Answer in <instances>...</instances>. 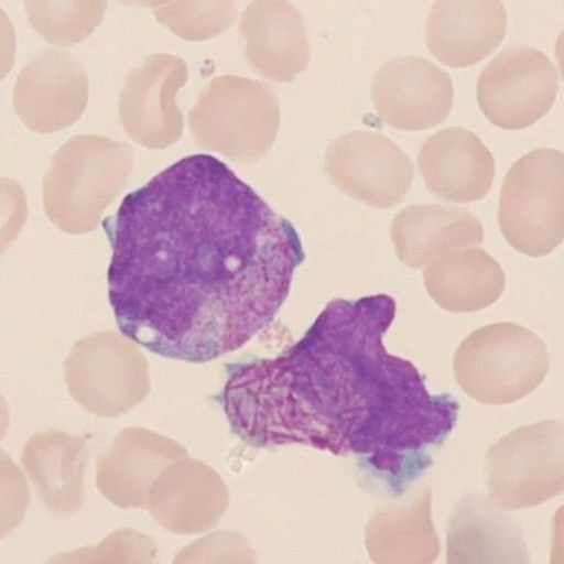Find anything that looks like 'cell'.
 <instances>
[{
  "mask_svg": "<svg viewBox=\"0 0 564 564\" xmlns=\"http://www.w3.org/2000/svg\"><path fill=\"white\" fill-rule=\"evenodd\" d=\"M110 306L151 354L206 364L276 317L306 253L294 227L223 161L182 159L104 223Z\"/></svg>",
  "mask_w": 564,
  "mask_h": 564,
  "instance_id": "6da1fadb",
  "label": "cell"
},
{
  "mask_svg": "<svg viewBox=\"0 0 564 564\" xmlns=\"http://www.w3.org/2000/svg\"><path fill=\"white\" fill-rule=\"evenodd\" d=\"M395 316L387 294L335 299L285 352L234 367L221 402L235 435L256 448L357 457L404 495L454 431L459 404L430 394L412 362L387 352Z\"/></svg>",
  "mask_w": 564,
  "mask_h": 564,
  "instance_id": "7a4b0ae2",
  "label": "cell"
},
{
  "mask_svg": "<svg viewBox=\"0 0 564 564\" xmlns=\"http://www.w3.org/2000/svg\"><path fill=\"white\" fill-rule=\"evenodd\" d=\"M550 370L547 345L532 330L497 323L470 333L458 346L454 372L471 399L511 404L532 394Z\"/></svg>",
  "mask_w": 564,
  "mask_h": 564,
  "instance_id": "3957f363",
  "label": "cell"
},
{
  "mask_svg": "<svg viewBox=\"0 0 564 564\" xmlns=\"http://www.w3.org/2000/svg\"><path fill=\"white\" fill-rule=\"evenodd\" d=\"M563 153L539 149L518 160L501 189L498 225L506 241L534 258L563 241Z\"/></svg>",
  "mask_w": 564,
  "mask_h": 564,
  "instance_id": "277c9868",
  "label": "cell"
},
{
  "mask_svg": "<svg viewBox=\"0 0 564 564\" xmlns=\"http://www.w3.org/2000/svg\"><path fill=\"white\" fill-rule=\"evenodd\" d=\"M280 119L279 99L271 86L237 76L216 78L189 115L200 145L247 156L271 149Z\"/></svg>",
  "mask_w": 564,
  "mask_h": 564,
  "instance_id": "5b68a950",
  "label": "cell"
},
{
  "mask_svg": "<svg viewBox=\"0 0 564 564\" xmlns=\"http://www.w3.org/2000/svg\"><path fill=\"white\" fill-rule=\"evenodd\" d=\"M490 499L505 511L538 507L563 492V424L520 426L487 456Z\"/></svg>",
  "mask_w": 564,
  "mask_h": 564,
  "instance_id": "8992f818",
  "label": "cell"
},
{
  "mask_svg": "<svg viewBox=\"0 0 564 564\" xmlns=\"http://www.w3.org/2000/svg\"><path fill=\"white\" fill-rule=\"evenodd\" d=\"M558 93V72L535 48L512 47L497 56L477 80V102L495 126L525 129L553 107Z\"/></svg>",
  "mask_w": 564,
  "mask_h": 564,
  "instance_id": "52a82bcc",
  "label": "cell"
},
{
  "mask_svg": "<svg viewBox=\"0 0 564 564\" xmlns=\"http://www.w3.org/2000/svg\"><path fill=\"white\" fill-rule=\"evenodd\" d=\"M333 183L373 206L389 207L408 194L414 166L406 154L383 135L352 132L335 140L326 154Z\"/></svg>",
  "mask_w": 564,
  "mask_h": 564,
  "instance_id": "ba28073f",
  "label": "cell"
},
{
  "mask_svg": "<svg viewBox=\"0 0 564 564\" xmlns=\"http://www.w3.org/2000/svg\"><path fill=\"white\" fill-rule=\"evenodd\" d=\"M455 99L451 76L421 57H402L384 64L372 84V100L381 119L404 132L442 123Z\"/></svg>",
  "mask_w": 564,
  "mask_h": 564,
  "instance_id": "9c48e42d",
  "label": "cell"
},
{
  "mask_svg": "<svg viewBox=\"0 0 564 564\" xmlns=\"http://www.w3.org/2000/svg\"><path fill=\"white\" fill-rule=\"evenodd\" d=\"M417 161L427 189L444 200L479 202L494 186L495 158L466 128L449 127L427 138Z\"/></svg>",
  "mask_w": 564,
  "mask_h": 564,
  "instance_id": "30bf717a",
  "label": "cell"
},
{
  "mask_svg": "<svg viewBox=\"0 0 564 564\" xmlns=\"http://www.w3.org/2000/svg\"><path fill=\"white\" fill-rule=\"evenodd\" d=\"M507 25L501 2H437L426 22V45L446 66L470 67L497 51Z\"/></svg>",
  "mask_w": 564,
  "mask_h": 564,
  "instance_id": "8fae6325",
  "label": "cell"
},
{
  "mask_svg": "<svg viewBox=\"0 0 564 564\" xmlns=\"http://www.w3.org/2000/svg\"><path fill=\"white\" fill-rule=\"evenodd\" d=\"M449 563H530L522 529L490 498L468 495L448 528Z\"/></svg>",
  "mask_w": 564,
  "mask_h": 564,
  "instance_id": "7c38bea8",
  "label": "cell"
},
{
  "mask_svg": "<svg viewBox=\"0 0 564 564\" xmlns=\"http://www.w3.org/2000/svg\"><path fill=\"white\" fill-rule=\"evenodd\" d=\"M429 295L451 313L480 312L494 305L506 288V275L485 249L463 247L436 257L424 271Z\"/></svg>",
  "mask_w": 564,
  "mask_h": 564,
  "instance_id": "4fadbf2b",
  "label": "cell"
},
{
  "mask_svg": "<svg viewBox=\"0 0 564 564\" xmlns=\"http://www.w3.org/2000/svg\"><path fill=\"white\" fill-rule=\"evenodd\" d=\"M241 31L248 39L249 62L263 76L289 82L306 69L310 62L306 29L289 3L250 6Z\"/></svg>",
  "mask_w": 564,
  "mask_h": 564,
  "instance_id": "5bb4252c",
  "label": "cell"
},
{
  "mask_svg": "<svg viewBox=\"0 0 564 564\" xmlns=\"http://www.w3.org/2000/svg\"><path fill=\"white\" fill-rule=\"evenodd\" d=\"M392 236L402 262L420 269L446 251L482 243L485 230L468 212L422 205L408 207L397 216Z\"/></svg>",
  "mask_w": 564,
  "mask_h": 564,
  "instance_id": "9a60e30c",
  "label": "cell"
}]
</instances>
